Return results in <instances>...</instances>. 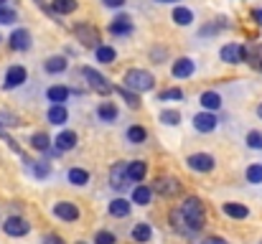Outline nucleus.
I'll list each match as a JSON object with an SVG mask.
<instances>
[{
    "instance_id": "1",
    "label": "nucleus",
    "mask_w": 262,
    "mask_h": 244,
    "mask_svg": "<svg viewBox=\"0 0 262 244\" xmlns=\"http://www.w3.org/2000/svg\"><path fill=\"white\" fill-rule=\"evenodd\" d=\"M181 219L188 224V229L191 232H199L204 224H206V214H204V204L199 201V198H186L183 204H181Z\"/></svg>"
},
{
    "instance_id": "2",
    "label": "nucleus",
    "mask_w": 262,
    "mask_h": 244,
    "mask_svg": "<svg viewBox=\"0 0 262 244\" xmlns=\"http://www.w3.org/2000/svg\"><path fill=\"white\" fill-rule=\"evenodd\" d=\"M125 89L135 92V94H143V92H150L156 86V77L145 69H127L125 72Z\"/></svg>"
},
{
    "instance_id": "3",
    "label": "nucleus",
    "mask_w": 262,
    "mask_h": 244,
    "mask_svg": "<svg viewBox=\"0 0 262 244\" xmlns=\"http://www.w3.org/2000/svg\"><path fill=\"white\" fill-rule=\"evenodd\" d=\"M82 74H84V79L89 81V86H92V89H94L97 94H102V97H104V94H112V92H115V86H112V84L107 81V77H102V74H99L97 69H92V66H84V69H82Z\"/></svg>"
},
{
    "instance_id": "4",
    "label": "nucleus",
    "mask_w": 262,
    "mask_h": 244,
    "mask_svg": "<svg viewBox=\"0 0 262 244\" xmlns=\"http://www.w3.org/2000/svg\"><path fill=\"white\" fill-rule=\"evenodd\" d=\"M74 33H77V41H82L89 49H97V46H99V31H97L94 26L79 23V26H74Z\"/></svg>"
},
{
    "instance_id": "5",
    "label": "nucleus",
    "mask_w": 262,
    "mask_h": 244,
    "mask_svg": "<svg viewBox=\"0 0 262 244\" xmlns=\"http://www.w3.org/2000/svg\"><path fill=\"white\" fill-rule=\"evenodd\" d=\"M214 163H216L214 156H209V153H193V156H188L186 165L196 173H209V170H214Z\"/></svg>"
},
{
    "instance_id": "6",
    "label": "nucleus",
    "mask_w": 262,
    "mask_h": 244,
    "mask_svg": "<svg viewBox=\"0 0 262 244\" xmlns=\"http://www.w3.org/2000/svg\"><path fill=\"white\" fill-rule=\"evenodd\" d=\"M3 232H5L8 237H26V234L31 232V224H28L26 219H20V216H10V219H5Z\"/></svg>"
},
{
    "instance_id": "7",
    "label": "nucleus",
    "mask_w": 262,
    "mask_h": 244,
    "mask_svg": "<svg viewBox=\"0 0 262 244\" xmlns=\"http://www.w3.org/2000/svg\"><path fill=\"white\" fill-rule=\"evenodd\" d=\"M54 216L61 221H77L79 219V209L72 201H56L54 204Z\"/></svg>"
},
{
    "instance_id": "8",
    "label": "nucleus",
    "mask_w": 262,
    "mask_h": 244,
    "mask_svg": "<svg viewBox=\"0 0 262 244\" xmlns=\"http://www.w3.org/2000/svg\"><path fill=\"white\" fill-rule=\"evenodd\" d=\"M8 41H10V49H13V51H28V49H31V31L15 28Z\"/></svg>"
},
{
    "instance_id": "9",
    "label": "nucleus",
    "mask_w": 262,
    "mask_h": 244,
    "mask_svg": "<svg viewBox=\"0 0 262 244\" xmlns=\"http://www.w3.org/2000/svg\"><path fill=\"white\" fill-rule=\"evenodd\" d=\"M247 56H245V46H239V43H224L222 46V61H227V64H239V61H245Z\"/></svg>"
},
{
    "instance_id": "10",
    "label": "nucleus",
    "mask_w": 262,
    "mask_h": 244,
    "mask_svg": "<svg viewBox=\"0 0 262 244\" xmlns=\"http://www.w3.org/2000/svg\"><path fill=\"white\" fill-rule=\"evenodd\" d=\"M26 79H28L26 66H10V69L5 72V81H3V86H5V89H15V86H20Z\"/></svg>"
},
{
    "instance_id": "11",
    "label": "nucleus",
    "mask_w": 262,
    "mask_h": 244,
    "mask_svg": "<svg viewBox=\"0 0 262 244\" xmlns=\"http://www.w3.org/2000/svg\"><path fill=\"white\" fill-rule=\"evenodd\" d=\"M133 28H135V26H133V18H130V15H125V13H122V15H117V18L110 23V33H112V36H130V33H133Z\"/></svg>"
},
{
    "instance_id": "12",
    "label": "nucleus",
    "mask_w": 262,
    "mask_h": 244,
    "mask_svg": "<svg viewBox=\"0 0 262 244\" xmlns=\"http://www.w3.org/2000/svg\"><path fill=\"white\" fill-rule=\"evenodd\" d=\"M193 72H196V64H193V59H188V56L173 61V66H171V74H173L176 79H188Z\"/></svg>"
},
{
    "instance_id": "13",
    "label": "nucleus",
    "mask_w": 262,
    "mask_h": 244,
    "mask_svg": "<svg viewBox=\"0 0 262 244\" xmlns=\"http://www.w3.org/2000/svg\"><path fill=\"white\" fill-rule=\"evenodd\" d=\"M216 125H219V120L214 117V112H201L193 117V127L199 132H211V130H216Z\"/></svg>"
},
{
    "instance_id": "14",
    "label": "nucleus",
    "mask_w": 262,
    "mask_h": 244,
    "mask_svg": "<svg viewBox=\"0 0 262 244\" xmlns=\"http://www.w3.org/2000/svg\"><path fill=\"white\" fill-rule=\"evenodd\" d=\"M54 148H56V150H61V153H67V150L77 148V132H74V130H64V132H59V135H56V140H54Z\"/></svg>"
},
{
    "instance_id": "15",
    "label": "nucleus",
    "mask_w": 262,
    "mask_h": 244,
    "mask_svg": "<svg viewBox=\"0 0 262 244\" xmlns=\"http://www.w3.org/2000/svg\"><path fill=\"white\" fill-rule=\"evenodd\" d=\"M153 191H158L161 196H176V193L181 191V183H178L176 178H158Z\"/></svg>"
},
{
    "instance_id": "16",
    "label": "nucleus",
    "mask_w": 262,
    "mask_h": 244,
    "mask_svg": "<svg viewBox=\"0 0 262 244\" xmlns=\"http://www.w3.org/2000/svg\"><path fill=\"white\" fill-rule=\"evenodd\" d=\"M46 97H49V102H51V104H64V102L72 97V89H69V86H61V84H56V86H49Z\"/></svg>"
},
{
    "instance_id": "17",
    "label": "nucleus",
    "mask_w": 262,
    "mask_h": 244,
    "mask_svg": "<svg viewBox=\"0 0 262 244\" xmlns=\"http://www.w3.org/2000/svg\"><path fill=\"white\" fill-rule=\"evenodd\" d=\"M125 181H127V165H125V163L112 165V170H110V183H112L115 188H122V186H127Z\"/></svg>"
},
{
    "instance_id": "18",
    "label": "nucleus",
    "mask_w": 262,
    "mask_h": 244,
    "mask_svg": "<svg viewBox=\"0 0 262 244\" xmlns=\"http://www.w3.org/2000/svg\"><path fill=\"white\" fill-rule=\"evenodd\" d=\"M145 173H148V165H145L143 161L127 163V181H135V183H140V181L145 178Z\"/></svg>"
},
{
    "instance_id": "19",
    "label": "nucleus",
    "mask_w": 262,
    "mask_h": 244,
    "mask_svg": "<svg viewBox=\"0 0 262 244\" xmlns=\"http://www.w3.org/2000/svg\"><path fill=\"white\" fill-rule=\"evenodd\" d=\"M67 66H69V61H67L64 56H49V59L43 61V69H46L49 74H61V72H67Z\"/></svg>"
},
{
    "instance_id": "20",
    "label": "nucleus",
    "mask_w": 262,
    "mask_h": 244,
    "mask_svg": "<svg viewBox=\"0 0 262 244\" xmlns=\"http://www.w3.org/2000/svg\"><path fill=\"white\" fill-rule=\"evenodd\" d=\"M199 102H201V107H204L206 112H216V109L222 107V97H219L216 92H204V94L199 97Z\"/></svg>"
},
{
    "instance_id": "21",
    "label": "nucleus",
    "mask_w": 262,
    "mask_h": 244,
    "mask_svg": "<svg viewBox=\"0 0 262 244\" xmlns=\"http://www.w3.org/2000/svg\"><path fill=\"white\" fill-rule=\"evenodd\" d=\"M94 56H97L99 64H112V61L117 59V51H115L112 46H107V43H99V46L94 49Z\"/></svg>"
},
{
    "instance_id": "22",
    "label": "nucleus",
    "mask_w": 262,
    "mask_h": 244,
    "mask_svg": "<svg viewBox=\"0 0 262 244\" xmlns=\"http://www.w3.org/2000/svg\"><path fill=\"white\" fill-rule=\"evenodd\" d=\"M67 120H69V112H67L64 104H51L49 107V122L51 125H64Z\"/></svg>"
},
{
    "instance_id": "23",
    "label": "nucleus",
    "mask_w": 262,
    "mask_h": 244,
    "mask_svg": "<svg viewBox=\"0 0 262 244\" xmlns=\"http://www.w3.org/2000/svg\"><path fill=\"white\" fill-rule=\"evenodd\" d=\"M222 209H224V214L232 216V219H247V216H250V209H247L245 204H234V201H229V204H224Z\"/></svg>"
},
{
    "instance_id": "24",
    "label": "nucleus",
    "mask_w": 262,
    "mask_h": 244,
    "mask_svg": "<svg viewBox=\"0 0 262 244\" xmlns=\"http://www.w3.org/2000/svg\"><path fill=\"white\" fill-rule=\"evenodd\" d=\"M77 10V0H51V13L54 15H69Z\"/></svg>"
},
{
    "instance_id": "25",
    "label": "nucleus",
    "mask_w": 262,
    "mask_h": 244,
    "mask_svg": "<svg viewBox=\"0 0 262 244\" xmlns=\"http://www.w3.org/2000/svg\"><path fill=\"white\" fill-rule=\"evenodd\" d=\"M97 117H99L102 122H115V120H117V107H115L112 102H102V104L97 107Z\"/></svg>"
},
{
    "instance_id": "26",
    "label": "nucleus",
    "mask_w": 262,
    "mask_h": 244,
    "mask_svg": "<svg viewBox=\"0 0 262 244\" xmlns=\"http://www.w3.org/2000/svg\"><path fill=\"white\" fill-rule=\"evenodd\" d=\"M125 135H127V143H133V145H140V143L148 140V130L140 127V125H130Z\"/></svg>"
},
{
    "instance_id": "27",
    "label": "nucleus",
    "mask_w": 262,
    "mask_h": 244,
    "mask_svg": "<svg viewBox=\"0 0 262 244\" xmlns=\"http://www.w3.org/2000/svg\"><path fill=\"white\" fill-rule=\"evenodd\" d=\"M150 198H153V188H148V186H135L133 188V201L138 206H148Z\"/></svg>"
},
{
    "instance_id": "28",
    "label": "nucleus",
    "mask_w": 262,
    "mask_h": 244,
    "mask_svg": "<svg viewBox=\"0 0 262 244\" xmlns=\"http://www.w3.org/2000/svg\"><path fill=\"white\" fill-rule=\"evenodd\" d=\"M133 239L138 244H148L153 239V229H150V224H138V227H133Z\"/></svg>"
},
{
    "instance_id": "29",
    "label": "nucleus",
    "mask_w": 262,
    "mask_h": 244,
    "mask_svg": "<svg viewBox=\"0 0 262 244\" xmlns=\"http://www.w3.org/2000/svg\"><path fill=\"white\" fill-rule=\"evenodd\" d=\"M110 214L117 216V219H125V216L130 214V204H127L125 198H112V201H110Z\"/></svg>"
},
{
    "instance_id": "30",
    "label": "nucleus",
    "mask_w": 262,
    "mask_h": 244,
    "mask_svg": "<svg viewBox=\"0 0 262 244\" xmlns=\"http://www.w3.org/2000/svg\"><path fill=\"white\" fill-rule=\"evenodd\" d=\"M67 178H69L72 186H87L89 183V173L84 168H72V170L67 173Z\"/></svg>"
},
{
    "instance_id": "31",
    "label": "nucleus",
    "mask_w": 262,
    "mask_h": 244,
    "mask_svg": "<svg viewBox=\"0 0 262 244\" xmlns=\"http://www.w3.org/2000/svg\"><path fill=\"white\" fill-rule=\"evenodd\" d=\"M51 143H54V140H51L46 132H33V135H31V145H33L36 150H41V153H46V150L51 148Z\"/></svg>"
},
{
    "instance_id": "32",
    "label": "nucleus",
    "mask_w": 262,
    "mask_h": 244,
    "mask_svg": "<svg viewBox=\"0 0 262 244\" xmlns=\"http://www.w3.org/2000/svg\"><path fill=\"white\" fill-rule=\"evenodd\" d=\"M173 23L176 26H191V23H193V13H191L188 8L178 5L173 10Z\"/></svg>"
},
{
    "instance_id": "33",
    "label": "nucleus",
    "mask_w": 262,
    "mask_h": 244,
    "mask_svg": "<svg viewBox=\"0 0 262 244\" xmlns=\"http://www.w3.org/2000/svg\"><path fill=\"white\" fill-rule=\"evenodd\" d=\"M115 92H117V94H120V97L127 102V107H133V109H135V107H140V94H135V92L125 89V86H117Z\"/></svg>"
},
{
    "instance_id": "34",
    "label": "nucleus",
    "mask_w": 262,
    "mask_h": 244,
    "mask_svg": "<svg viewBox=\"0 0 262 244\" xmlns=\"http://www.w3.org/2000/svg\"><path fill=\"white\" fill-rule=\"evenodd\" d=\"M161 122L168 125V127H173V125L181 122V112H178V109H163V112H161Z\"/></svg>"
},
{
    "instance_id": "35",
    "label": "nucleus",
    "mask_w": 262,
    "mask_h": 244,
    "mask_svg": "<svg viewBox=\"0 0 262 244\" xmlns=\"http://www.w3.org/2000/svg\"><path fill=\"white\" fill-rule=\"evenodd\" d=\"M158 99H161V102H178V99H183V92H181L178 86H173V89H163V92L158 94Z\"/></svg>"
},
{
    "instance_id": "36",
    "label": "nucleus",
    "mask_w": 262,
    "mask_h": 244,
    "mask_svg": "<svg viewBox=\"0 0 262 244\" xmlns=\"http://www.w3.org/2000/svg\"><path fill=\"white\" fill-rule=\"evenodd\" d=\"M15 20H18L15 10H13V8H5V5H0V23H3V26H10V23H15Z\"/></svg>"
},
{
    "instance_id": "37",
    "label": "nucleus",
    "mask_w": 262,
    "mask_h": 244,
    "mask_svg": "<svg viewBox=\"0 0 262 244\" xmlns=\"http://www.w3.org/2000/svg\"><path fill=\"white\" fill-rule=\"evenodd\" d=\"M247 181H250V183H262V165L260 163H255V165L247 168Z\"/></svg>"
},
{
    "instance_id": "38",
    "label": "nucleus",
    "mask_w": 262,
    "mask_h": 244,
    "mask_svg": "<svg viewBox=\"0 0 262 244\" xmlns=\"http://www.w3.org/2000/svg\"><path fill=\"white\" fill-rule=\"evenodd\" d=\"M247 145H250L252 150H262V132H260V130L247 132Z\"/></svg>"
},
{
    "instance_id": "39",
    "label": "nucleus",
    "mask_w": 262,
    "mask_h": 244,
    "mask_svg": "<svg viewBox=\"0 0 262 244\" xmlns=\"http://www.w3.org/2000/svg\"><path fill=\"white\" fill-rule=\"evenodd\" d=\"M94 244H115V234L112 232H97Z\"/></svg>"
},
{
    "instance_id": "40",
    "label": "nucleus",
    "mask_w": 262,
    "mask_h": 244,
    "mask_svg": "<svg viewBox=\"0 0 262 244\" xmlns=\"http://www.w3.org/2000/svg\"><path fill=\"white\" fill-rule=\"evenodd\" d=\"M33 173H36V178H46L51 173V165L49 163H36L33 165Z\"/></svg>"
},
{
    "instance_id": "41",
    "label": "nucleus",
    "mask_w": 262,
    "mask_h": 244,
    "mask_svg": "<svg viewBox=\"0 0 262 244\" xmlns=\"http://www.w3.org/2000/svg\"><path fill=\"white\" fill-rule=\"evenodd\" d=\"M43 244H67V242H64L59 234H46V237H43Z\"/></svg>"
},
{
    "instance_id": "42",
    "label": "nucleus",
    "mask_w": 262,
    "mask_h": 244,
    "mask_svg": "<svg viewBox=\"0 0 262 244\" xmlns=\"http://www.w3.org/2000/svg\"><path fill=\"white\" fill-rule=\"evenodd\" d=\"M125 3H127V0H102L104 8H122Z\"/></svg>"
},
{
    "instance_id": "43",
    "label": "nucleus",
    "mask_w": 262,
    "mask_h": 244,
    "mask_svg": "<svg viewBox=\"0 0 262 244\" xmlns=\"http://www.w3.org/2000/svg\"><path fill=\"white\" fill-rule=\"evenodd\" d=\"M204 244H229L227 239H219V237H211V239H206Z\"/></svg>"
},
{
    "instance_id": "44",
    "label": "nucleus",
    "mask_w": 262,
    "mask_h": 244,
    "mask_svg": "<svg viewBox=\"0 0 262 244\" xmlns=\"http://www.w3.org/2000/svg\"><path fill=\"white\" fill-rule=\"evenodd\" d=\"M252 18H255V20H257V23L262 26V8H260V10H255V13H252Z\"/></svg>"
},
{
    "instance_id": "45",
    "label": "nucleus",
    "mask_w": 262,
    "mask_h": 244,
    "mask_svg": "<svg viewBox=\"0 0 262 244\" xmlns=\"http://www.w3.org/2000/svg\"><path fill=\"white\" fill-rule=\"evenodd\" d=\"M257 117L262 120V102H260V107H257Z\"/></svg>"
},
{
    "instance_id": "46",
    "label": "nucleus",
    "mask_w": 262,
    "mask_h": 244,
    "mask_svg": "<svg viewBox=\"0 0 262 244\" xmlns=\"http://www.w3.org/2000/svg\"><path fill=\"white\" fill-rule=\"evenodd\" d=\"M156 3H178V0H156Z\"/></svg>"
},
{
    "instance_id": "47",
    "label": "nucleus",
    "mask_w": 262,
    "mask_h": 244,
    "mask_svg": "<svg viewBox=\"0 0 262 244\" xmlns=\"http://www.w3.org/2000/svg\"><path fill=\"white\" fill-rule=\"evenodd\" d=\"M0 5H5V0H0Z\"/></svg>"
},
{
    "instance_id": "48",
    "label": "nucleus",
    "mask_w": 262,
    "mask_h": 244,
    "mask_svg": "<svg viewBox=\"0 0 262 244\" xmlns=\"http://www.w3.org/2000/svg\"><path fill=\"white\" fill-rule=\"evenodd\" d=\"M77 244H87V242H77Z\"/></svg>"
},
{
    "instance_id": "49",
    "label": "nucleus",
    "mask_w": 262,
    "mask_h": 244,
    "mask_svg": "<svg viewBox=\"0 0 262 244\" xmlns=\"http://www.w3.org/2000/svg\"><path fill=\"white\" fill-rule=\"evenodd\" d=\"M260 66H262V61H260Z\"/></svg>"
},
{
    "instance_id": "50",
    "label": "nucleus",
    "mask_w": 262,
    "mask_h": 244,
    "mask_svg": "<svg viewBox=\"0 0 262 244\" xmlns=\"http://www.w3.org/2000/svg\"><path fill=\"white\" fill-rule=\"evenodd\" d=\"M260 244H262V242H260Z\"/></svg>"
}]
</instances>
